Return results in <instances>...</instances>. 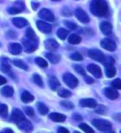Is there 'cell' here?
Wrapping results in <instances>:
<instances>
[{
	"label": "cell",
	"instance_id": "obj_24",
	"mask_svg": "<svg viewBox=\"0 0 121 133\" xmlns=\"http://www.w3.org/2000/svg\"><path fill=\"white\" fill-rule=\"evenodd\" d=\"M13 93H14V90L10 86H5L1 89V94L2 95H3L4 97L6 98H10L13 95Z\"/></svg>",
	"mask_w": 121,
	"mask_h": 133
},
{
	"label": "cell",
	"instance_id": "obj_18",
	"mask_svg": "<svg viewBox=\"0 0 121 133\" xmlns=\"http://www.w3.org/2000/svg\"><path fill=\"white\" fill-rule=\"evenodd\" d=\"M22 46L18 43H11L8 45V50L12 55H19L22 52Z\"/></svg>",
	"mask_w": 121,
	"mask_h": 133
},
{
	"label": "cell",
	"instance_id": "obj_29",
	"mask_svg": "<svg viewBox=\"0 0 121 133\" xmlns=\"http://www.w3.org/2000/svg\"><path fill=\"white\" fill-rule=\"evenodd\" d=\"M57 36L60 40L64 41L65 39L67 37V36L69 35V31L66 30V29H65V28H60L57 31Z\"/></svg>",
	"mask_w": 121,
	"mask_h": 133
},
{
	"label": "cell",
	"instance_id": "obj_30",
	"mask_svg": "<svg viewBox=\"0 0 121 133\" xmlns=\"http://www.w3.org/2000/svg\"><path fill=\"white\" fill-rule=\"evenodd\" d=\"M13 63L17 67L22 69V70H27V69H28L27 64L25 62H23L22 61H21V59H14V61H13Z\"/></svg>",
	"mask_w": 121,
	"mask_h": 133
},
{
	"label": "cell",
	"instance_id": "obj_25",
	"mask_svg": "<svg viewBox=\"0 0 121 133\" xmlns=\"http://www.w3.org/2000/svg\"><path fill=\"white\" fill-rule=\"evenodd\" d=\"M46 58L52 64H57L60 61V56L57 54L47 53V54H46Z\"/></svg>",
	"mask_w": 121,
	"mask_h": 133
},
{
	"label": "cell",
	"instance_id": "obj_38",
	"mask_svg": "<svg viewBox=\"0 0 121 133\" xmlns=\"http://www.w3.org/2000/svg\"><path fill=\"white\" fill-rule=\"evenodd\" d=\"M73 69L75 70L78 74H80L81 75H86V71L85 70H84V68L80 65H73Z\"/></svg>",
	"mask_w": 121,
	"mask_h": 133
},
{
	"label": "cell",
	"instance_id": "obj_20",
	"mask_svg": "<svg viewBox=\"0 0 121 133\" xmlns=\"http://www.w3.org/2000/svg\"><path fill=\"white\" fill-rule=\"evenodd\" d=\"M49 118L52 121L56 122H63L66 120V117L64 114H60L58 112H52L49 115Z\"/></svg>",
	"mask_w": 121,
	"mask_h": 133
},
{
	"label": "cell",
	"instance_id": "obj_27",
	"mask_svg": "<svg viewBox=\"0 0 121 133\" xmlns=\"http://www.w3.org/2000/svg\"><path fill=\"white\" fill-rule=\"evenodd\" d=\"M37 108H38L39 113L41 114V115H46L49 112L48 108L46 107L44 103H41V102H38V103H37Z\"/></svg>",
	"mask_w": 121,
	"mask_h": 133
},
{
	"label": "cell",
	"instance_id": "obj_15",
	"mask_svg": "<svg viewBox=\"0 0 121 133\" xmlns=\"http://www.w3.org/2000/svg\"><path fill=\"white\" fill-rule=\"evenodd\" d=\"M100 31H102V33L104 35L109 36L112 33V30H113V26L111 25L110 22H103L100 23Z\"/></svg>",
	"mask_w": 121,
	"mask_h": 133
},
{
	"label": "cell",
	"instance_id": "obj_21",
	"mask_svg": "<svg viewBox=\"0 0 121 133\" xmlns=\"http://www.w3.org/2000/svg\"><path fill=\"white\" fill-rule=\"evenodd\" d=\"M48 84H49L51 89L53 90V91L57 90L58 88L60 86V84L58 79L57 77H55V76H52L50 78L49 81H48Z\"/></svg>",
	"mask_w": 121,
	"mask_h": 133
},
{
	"label": "cell",
	"instance_id": "obj_26",
	"mask_svg": "<svg viewBox=\"0 0 121 133\" xmlns=\"http://www.w3.org/2000/svg\"><path fill=\"white\" fill-rule=\"evenodd\" d=\"M68 42L69 43H71L72 45H76L81 42V37L79 35L73 33L71 35H70V36L68 37Z\"/></svg>",
	"mask_w": 121,
	"mask_h": 133
},
{
	"label": "cell",
	"instance_id": "obj_14",
	"mask_svg": "<svg viewBox=\"0 0 121 133\" xmlns=\"http://www.w3.org/2000/svg\"><path fill=\"white\" fill-rule=\"evenodd\" d=\"M45 47L46 50H48L49 51H56L58 47H59V44L56 40L54 39H48L46 40L44 42Z\"/></svg>",
	"mask_w": 121,
	"mask_h": 133
},
{
	"label": "cell",
	"instance_id": "obj_13",
	"mask_svg": "<svg viewBox=\"0 0 121 133\" xmlns=\"http://www.w3.org/2000/svg\"><path fill=\"white\" fill-rule=\"evenodd\" d=\"M11 117H12L13 122H15L16 124H17V123H18L19 122H21L22 120H23V119L25 118V116H24V114H23V112L21 111L20 109L14 108V109L13 110Z\"/></svg>",
	"mask_w": 121,
	"mask_h": 133
},
{
	"label": "cell",
	"instance_id": "obj_7",
	"mask_svg": "<svg viewBox=\"0 0 121 133\" xmlns=\"http://www.w3.org/2000/svg\"><path fill=\"white\" fill-rule=\"evenodd\" d=\"M100 45L102 48H104L106 50L109 51H114L116 50V44L114 41L109 38H104L100 41Z\"/></svg>",
	"mask_w": 121,
	"mask_h": 133
},
{
	"label": "cell",
	"instance_id": "obj_46",
	"mask_svg": "<svg viewBox=\"0 0 121 133\" xmlns=\"http://www.w3.org/2000/svg\"><path fill=\"white\" fill-rule=\"evenodd\" d=\"M57 132H59V133H69V131L66 129V128L60 127H59V128H58Z\"/></svg>",
	"mask_w": 121,
	"mask_h": 133
},
{
	"label": "cell",
	"instance_id": "obj_50",
	"mask_svg": "<svg viewBox=\"0 0 121 133\" xmlns=\"http://www.w3.org/2000/svg\"><path fill=\"white\" fill-rule=\"evenodd\" d=\"M3 132H10V133H13V131L12 129H5Z\"/></svg>",
	"mask_w": 121,
	"mask_h": 133
},
{
	"label": "cell",
	"instance_id": "obj_33",
	"mask_svg": "<svg viewBox=\"0 0 121 133\" xmlns=\"http://www.w3.org/2000/svg\"><path fill=\"white\" fill-rule=\"evenodd\" d=\"M103 63H104V65L105 67L111 66V65H114L115 61H114V59L112 56H107V57H105L104 61H103Z\"/></svg>",
	"mask_w": 121,
	"mask_h": 133
},
{
	"label": "cell",
	"instance_id": "obj_41",
	"mask_svg": "<svg viewBox=\"0 0 121 133\" xmlns=\"http://www.w3.org/2000/svg\"><path fill=\"white\" fill-rule=\"evenodd\" d=\"M106 112V108L103 105H96L95 107V112L99 114H105Z\"/></svg>",
	"mask_w": 121,
	"mask_h": 133
},
{
	"label": "cell",
	"instance_id": "obj_49",
	"mask_svg": "<svg viewBox=\"0 0 121 133\" xmlns=\"http://www.w3.org/2000/svg\"><path fill=\"white\" fill-rule=\"evenodd\" d=\"M39 7V3H34V2H32V8L33 10H37V9Z\"/></svg>",
	"mask_w": 121,
	"mask_h": 133
},
{
	"label": "cell",
	"instance_id": "obj_36",
	"mask_svg": "<svg viewBox=\"0 0 121 133\" xmlns=\"http://www.w3.org/2000/svg\"><path fill=\"white\" fill-rule=\"evenodd\" d=\"M8 108L6 104H0V117H6L8 116Z\"/></svg>",
	"mask_w": 121,
	"mask_h": 133
},
{
	"label": "cell",
	"instance_id": "obj_9",
	"mask_svg": "<svg viewBox=\"0 0 121 133\" xmlns=\"http://www.w3.org/2000/svg\"><path fill=\"white\" fill-rule=\"evenodd\" d=\"M17 127L19 128L21 131H24L26 132H30L33 130V127H32L31 122L26 118H24L21 122L17 123Z\"/></svg>",
	"mask_w": 121,
	"mask_h": 133
},
{
	"label": "cell",
	"instance_id": "obj_10",
	"mask_svg": "<svg viewBox=\"0 0 121 133\" xmlns=\"http://www.w3.org/2000/svg\"><path fill=\"white\" fill-rule=\"evenodd\" d=\"M36 23H37V27L38 28V30L43 33H50L52 30V26L43 20L37 21Z\"/></svg>",
	"mask_w": 121,
	"mask_h": 133
},
{
	"label": "cell",
	"instance_id": "obj_39",
	"mask_svg": "<svg viewBox=\"0 0 121 133\" xmlns=\"http://www.w3.org/2000/svg\"><path fill=\"white\" fill-rule=\"evenodd\" d=\"M60 103L62 107L66 108L67 109H72V108H74V107H75L74 104L71 102H70V101H62Z\"/></svg>",
	"mask_w": 121,
	"mask_h": 133
},
{
	"label": "cell",
	"instance_id": "obj_11",
	"mask_svg": "<svg viewBox=\"0 0 121 133\" xmlns=\"http://www.w3.org/2000/svg\"><path fill=\"white\" fill-rule=\"evenodd\" d=\"M75 14L77 19L80 21L82 23H88L90 22V17L88 16L87 13L82 10L81 8H77L76 12H75Z\"/></svg>",
	"mask_w": 121,
	"mask_h": 133
},
{
	"label": "cell",
	"instance_id": "obj_31",
	"mask_svg": "<svg viewBox=\"0 0 121 133\" xmlns=\"http://www.w3.org/2000/svg\"><path fill=\"white\" fill-rule=\"evenodd\" d=\"M35 62H36L37 65L40 67H41V68H46L48 66V63L46 62L44 59L41 58V57H36Z\"/></svg>",
	"mask_w": 121,
	"mask_h": 133
},
{
	"label": "cell",
	"instance_id": "obj_51",
	"mask_svg": "<svg viewBox=\"0 0 121 133\" xmlns=\"http://www.w3.org/2000/svg\"><path fill=\"white\" fill-rule=\"evenodd\" d=\"M52 1H53V2H59V1H60V0H52Z\"/></svg>",
	"mask_w": 121,
	"mask_h": 133
},
{
	"label": "cell",
	"instance_id": "obj_22",
	"mask_svg": "<svg viewBox=\"0 0 121 133\" xmlns=\"http://www.w3.org/2000/svg\"><path fill=\"white\" fill-rule=\"evenodd\" d=\"M21 100H22V102H23L24 103H29L34 100V96L32 95L29 92L23 91L22 94H21Z\"/></svg>",
	"mask_w": 121,
	"mask_h": 133
},
{
	"label": "cell",
	"instance_id": "obj_48",
	"mask_svg": "<svg viewBox=\"0 0 121 133\" xmlns=\"http://www.w3.org/2000/svg\"><path fill=\"white\" fill-rule=\"evenodd\" d=\"M7 83V79L2 75H0V85H3Z\"/></svg>",
	"mask_w": 121,
	"mask_h": 133
},
{
	"label": "cell",
	"instance_id": "obj_34",
	"mask_svg": "<svg viewBox=\"0 0 121 133\" xmlns=\"http://www.w3.org/2000/svg\"><path fill=\"white\" fill-rule=\"evenodd\" d=\"M79 127H80L81 129L83 131H85V132H87V133H95L94 130H93L89 125H87L86 123H81V124L79 125Z\"/></svg>",
	"mask_w": 121,
	"mask_h": 133
},
{
	"label": "cell",
	"instance_id": "obj_47",
	"mask_svg": "<svg viewBox=\"0 0 121 133\" xmlns=\"http://www.w3.org/2000/svg\"><path fill=\"white\" fill-rule=\"evenodd\" d=\"M73 118L75 119L76 121H81L82 120V117L78 113H74L73 114Z\"/></svg>",
	"mask_w": 121,
	"mask_h": 133
},
{
	"label": "cell",
	"instance_id": "obj_17",
	"mask_svg": "<svg viewBox=\"0 0 121 133\" xmlns=\"http://www.w3.org/2000/svg\"><path fill=\"white\" fill-rule=\"evenodd\" d=\"M104 94L107 98L111 100H114L119 97V93L114 88H105L104 90Z\"/></svg>",
	"mask_w": 121,
	"mask_h": 133
},
{
	"label": "cell",
	"instance_id": "obj_40",
	"mask_svg": "<svg viewBox=\"0 0 121 133\" xmlns=\"http://www.w3.org/2000/svg\"><path fill=\"white\" fill-rule=\"evenodd\" d=\"M64 24L66 26V27H68L69 30H76V27H77V25L76 23H74L72 22H70V21H64Z\"/></svg>",
	"mask_w": 121,
	"mask_h": 133
},
{
	"label": "cell",
	"instance_id": "obj_1",
	"mask_svg": "<svg viewBox=\"0 0 121 133\" xmlns=\"http://www.w3.org/2000/svg\"><path fill=\"white\" fill-rule=\"evenodd\" d=\"M90 10L93 15L97 17H105L109 11V7L105 0H92Z\"/></svg>",
	"mask_w": 121,
	"mask_h": 133
},
{
	"label": "cell",
	"instance_id": "obj_16",
	"mask_svg": "<svg viewBox=\"0 0 121 133\" xmlns=\"http://www.w3.org/2000/svg\"><path fill=\"white\" fill-rule=\"evenodd\" d=\"M80 105L84 108H94L96 107L97 102L93 98H83V99L80 100Z\"/></svg>",
	"mask_w": 121,
	"mask_h": 133
},
{
	"label": "cell",
	"instance_id": "obj_19",
	"mask_svg": "<svg viewBox=\"0 0 121 133\" xmlns=\"http://www.w3.org/2000/svg\"><path fill=\"white\" fill-rule=\"evenodd\" d=\"M12 22H13V24L16 27H17V28H22V27H24L25 26L28 24L27 21L23 17H15V18H13Z\"/></svg>",
	"mask_w": 121,
	"mask_h": 133
},
{
	"label": "cell",
	"instance_id": "obj_44",
	"mask_svg": "<svg viewBox=\"0 0 121 133\" xmlns=\"http://www.w3.org/2000/svg\"><path fill=\"white\" fill-rule=\"evenodd\" d=\"M85 76V81L86 82L87 84H93L95 82V80L92 79V78H90V76H87V75H84Z\"/></svg>",
	"mask_w": 121,
	"mask_h": 133
},
{
	"label": "cell",
	"instance_id": "obj_8",
	"mask_svg": "<svg viewBox=\"0 0 121 133\" xmlns=\"http://www.w3.org/2000/svg\"><path fill=\"white\" fill-rule=\"evenodd\" d=\"M38 17L41 18L43 20L47 21V22H54L55 21V16L52 12V11H50L49 9L46 8H43L41 10L38 12Z\"/></svg>",
	"mask_w": 121,
	"mask_h": 133
},
{
	"label": "cell",
	"instance_id": "obj_23",
	"mask_svg": "<svg viewBox=\"0 0 121 133\" xmlns=\"http://www.w3.org/2000/svg\"><path fill=\"white\" fill-rule=\"evenodd\" d=\"M3 59L1 61V65H0V70L4 73H8L11 70V66L9 65L8 61L7 58H2Z\"/></svg>",
	"mask_w": 121,
	"mask_h": 133
},
{
	"label": "cell",
	"instance_id": "obj_4",
	"mask_svg": "<svg viewBox=\"0 0 121 133\" xmlns=\"http://www.w3.org/2000/svg\"><path fill=\"white\" fill-rule=\"evenodd\" d=\"M63 81L71 89H75L79 84L78 79L70 73H65L63 75Z\"/></svg>",
	"mask_w": 121,
	"mask_h": 133
},
{
	"label": "cell",
	"instance_id": "obj_43",
	"mask_svg": "<svg viewBox=\"0 0 121 133\" xmlns=\"http://www.w3.org/2000/svg\"><path fill=\"white\" fill-rule=\"evenodd\" d=\"M111 85H112L113 88H114L115 89H121V80H120V79H114L112 83H111Z\"/></svg>",
	"mask_w": 121,
	"mask_h": 133
},
{
	"label": "cell",
	"instance_id": "obj_5",
	"mask_svg": "<svg viewBox=\"0 0 121 133\" xmlns=\"http://www.w3.org/2000/svg\"><path fill=\"white\" fill-rule=\"evenodd\" d=\"M88 56H89V57L91 58L92 59H94V61H98V62H103L104 59L105 57L103 52L98 49L90 50L89 51H88Z\"/></svg>",
	"mask_w": 121,
	"mask_h": 133
},
{
	"label": "cell",
	"instance_id": "obj_12",
	"mask_svg": "<svg viewBox=\"0 0 121 133\" xmlns=\"http://www.w3.org/2000/svg\"><path fill=\"white\" fill-rule=\"evenodd\" d=\"M87 70L92 75H94L97 79H100L102 77V71L100 66L95 65V64H90L87 66Z\"/></svg>",
	"mask_w": 121,
	"mask_h": 133
},
{
	"label": "cell",
	"instance_id": "obj_37",
	"mask_svg": "<svg viewBox=\"0 0 121 133\" xmlns=\"http://www.w3.org/2000/svg\"><path fill=\"white\" fill-rule=\"evenodd\" d=\"M58 95L60 96V98H69L70 96L71 95V92H70L69 90L62 89H60V90L58 91Z\"/></svg>",
	"mask_w": 121,
	"mask_h": 133
},
{
	"label": "cell",
	"instance_id": "obj_35",
	"mask_svg": "<svg viewBox=\"0 0 121 133\" xmlns=\"http://www.w3.org/2000/svg\"><path fill=\"white\" fill-rule=\"evenodd\" d=\"M70 58H71L72 61H83V56L82 55L80 52H73L71 56H70Z\"/></svg>",
	"mask_w": 121,
	"mask_h": 133
},
{
	"label": "cell",
	"instance_id": "obj_42",
	"mask_svg": "<svg viewBox=\"0 0 121 133\" xmlns=\"http://www.w3.org/2000/svg\"><path fill=\"white\" fill-rule=\"evenodd\" d=\"M23 109H24V112H25V113L27 114V116L33 117L35 115L34 110H33V108H32V107H25Z\"/></svg>",
	"mask_w": 121,
	"mask_h": 133
},
{
	"label": "cell",
	"instance_id": "obj_32",
	"mask_svg": "<svg viewBox=\"0 0 121 133\" xmlns=\"http://www.w3.org/2000/svg\"><path fill=\"white\" fill-rule=\"evenodd\" d=\"M32 79H33V82L37 85H38L39 87H43L44 84H43V79H41V77L39 75L34 74L33 76H32Z\"/></svg>",
	"mask_w": 121,
	"mask_h": 133
},
{
	"label": "cell",
	"instance_id": "obj_6",
	"mask_svg": "<svg viewBox=\"0 0 121 133\" xmlns=\"http://www.w3.org/2000/svg\"><path fill=\"white\" fill-rule=\"evenodd\" d=\"M25 9V4L22 1H17L13 5L9 8L8 9V12L9 14L12 15H15L17 14V13H20L21 12H22Z\"/></svg>",
	"mask_w": 121,
	"mask_h": 133
},
{
	"label": "cell",
	"instance_id": "obj_28",
	"mask_svg": "<svg viewBox=\"0 0 121 133\" xmlns=\"http://www.w3.org/2000/svg\"><path fill=\"white\" fill-rule=\"evenodd\" d=\"M105 75L108 78H113L116 75V69L114 65L105 67Z\"/></svg>",
	"mask_w": 121,
	"mask_h": 133
},
{
	"label": "cell",
	"instance_id": "obj_3",
	"mask_svg": "<svg viewBox=\"0 0 121 133\" xmlns=\"http://www.w3.org/2000/svg\"><path fill=\"white\" fill-rule=\"evenodd\" d=\"M92 124L100 131H109L112 128V124L105 119H94Z\"/></svg>",
	"mask_w": 121,
	"mask_h": 133
},
{
	"label": "cell",
	"instance_id": "obj_45",
	"mask_svg": "<svg viewBox=\"0 0 121 133\" xmlns=\"http://www.w3.org/2000/svg\"><path fill=\"white\" fill-rule=\"evenodd\" d=\"M66 12H65L64 10L62 11V14L63 16H66V17H68V16H71V15H72L71 11L70 10V9H68L67 8H66Z\"/></svg>",
	"mask_w": 121,
	"mask_h": 133
},
{
	"label": "cell",
	"instance_id": "obj_2",
	"mask_svg": "<svg viewBox=\"0 0 121 133\" xmlns=\"http://www.w3.org/2000/svg\"><path fill=\"white\" fill-rule=\"evenodd\" d=\"M22 45L24 50L27 53H32L35 51L38 46V39L37 36H27L25 35L24 38L22 40Z\"/></svg>",
	"mask_w": 121,
	"mask_h": 133
}]
</instances>
